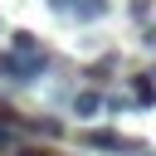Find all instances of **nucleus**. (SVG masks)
I'll use <instances>...</instances> for the list:
<instances>
[{"label":"nucleus","mask_w":156,"mask_h":156,"mask_svg":"<svg viewBox=\"0 0 156 156\" xmlns=\"http://www.w3.org/2000/svg\"><path fill=\"white\" fill-rule=\"evenodd\" d=\"M146 15H151V5L146 0H132V20H146Z\"/></svg>","instance_id":"6"},{"label":"nucleus","mask_w":156,"mask_h":156,"mask_svg":"<svg viewBox=\"0 0 156 156\" xmlns=\"http://www.w3.org/2000/svg\"><path fill=\"white\" fill-rule=\"evenodd\" d=\"M10 156H39V151H10Z\"/></svg>","instance_id":"9"},{"label":"nucleus","mask_w":156,"mask_h":156,"mask_svg":"<svg viewBox=\"0 0 156 156\" xmlns=\"http://www.w3.org/2000/svg\"><path fill=\"white\" fill-rule=\"evenodd\" d=\"M83 146H93V151H136V141H127L117 132H83Z\"/></svg>","instance_id":"2"},{"label":"nucleus","mask_w":156,"mask_h":156,"mask_svg":"<svg viewBox=\"0 0 156 156\" xmlns=\"http://www.w3.org/2000/svg\"><path fill=\"white\" fill-rule=\"evenodd\" d=\"M132 98H136L141 107L156 102V83H151V73H136V78H132Z\"/></svg>","instance_id":"3"},{"label":"nucleus","mask_w":156,"mask_h":156,"mask_svg":"<svg viewBox=\"0 0 156 156\" xmlns=\"http://www.w3.org/2000/svg\"><path fill=\"white\" fill-rule=\"evenodd\" d=\"M73 15L78 20H98V15H107V0H83V5H73Z\"/></svg>","instance_id":"5"},{"label":"nucleus","mask_w":156,"mask_h":156,"mask_svg":"<svg viewBox=\"0 0 156 156\" xmlns=\"http://www.w3.org/2000/svg\"><path fill=\"white\" fill-rule=\"evenodd\" d=\"M0 146H10V127H0Z\"/></svg>","instance_id":"8"},{"label":"nucleus","mask_w":156,"mask_h":156,"mask_svg":"<svg viewBox=\"0 0 156 156\" xmlns=\"http://www.w3.org/2000/svg\"><path fill=\"white\" fill-rule=\"evenodd\" d=\"M102 107H107L102 93H78V98H73V112H78V117H98Z\"/></svg>","instance_id":"4"},{"label":"nucleus","mask_w":156,"mask_h":156,"mask_svg":"<svg viewBox=\"0 0 156 156\" xmlns=\"http://www.w3.org/2000/svg\"><path fill=\"white\" fill-rule=\"evenodd\" d=\"M49 10L54 15H73V0H49Z\"/></svg>","instance_id":"7"},{"label":"nucleus","mask_w":156,"mask_h":156,"mask_svg":"<svg viewBox=\"0 0 156 156\" xmlns=\"http://www.w3.org/2000/svg\"><path fill=\"white\" fill-rule=\"evenodd\" d=\"M44 68H49V58H44V54H39V58H24V54H0V73H5L10 83H34Z\"/></svg>","instance_id":"1"}]
</instances>
